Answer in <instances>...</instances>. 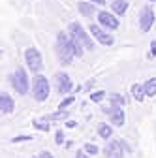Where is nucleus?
<instances>
[{"instance_id": "nucleus-1", "label": "nucleus", "mask_w": 156, "mask_h": 158, "mask_svg": "<svg viewBox=\"0 0 156 158\" xmlns=\"http://www.w3.org/2000/svg\"><path fill=\"white\" fill-rule=\"evenodd\" d=\"M56 56L62 66H70L75 56L72 44H70V34H66V32H58V36H56Z\"/></svg>"}, {"instance_id": "nucleus-2", "label": "nucleus", "mask_w": 156, "mask_h": 158, "mask_svg": "<svg viewBox=\"0 0 156 158\" xmlns=\"http://www.w3.org/2000/svg\"><path fill=\"white\" fill-rule=\"evenodd\" d=\"M51 92V83L45 75H36L32 81V96L36 102H45Z\"/></svg>"}, {"instance_id": "nucleus-3", "label": "nucleus", "mask_w": 156, "mask_h": 158, "mask_svg": "<svg viewBox=\"0 0 156 158\" xmlns=\"http://www.w3.org/2000/svg\"><path fill=\"white\" fill-rule=\"evenodd\" d=\"M25 60H27V66L30 72L38 73V72H42L43 68V58H42V53L38 51L36 47H28L25 51Z\"/></svg>"}, {"instance_id": "nucleus-4", "label": "nucleus", "mask_w": 156, "mask_h": 158, "mask_svg": "<svg viewBox=\"0 0 156 158\" xmlns=\"http://www.w3.org/2000/svg\"><path fill=\"white\" fill-rule=\"evenodd\" d=\"M10 81L13 85V90H17L21 96L28 92V75H27V72L23 68H17L15 73L10 77Z\"/></svg>"}, {"instance_id": "nucleus-5", "label": "nucleus", "mask_w": 156, "mask_h": 158, "mask_svg": "<svg viewBox=\"0 0 156 158\" xmlns=\"http://www.w3.org/2000/svg\"><path fill=\"white\" fill-rule=\"evenodd\" d=\"M68 32L79 38V42L85 45V49H88V51H92V49H94V42L90 40L88 32L83 28V25H81V23H77V21H75V23H70V27H68Z\"/></svg>"}, {"instance_id": "nucleus-6", "label": "nucleus", "mask_w": 156, "mask_h": 158, "mask_svg": "<svg viewBox=\"0 0 156 158\" xmlns=\"http://www.w3.org/2000/svg\"><path fill=\"white\" fill-rule=\"evenodd\" d=\"M156 25V15H154V10L150 6H143L141 13H139V28L143 32H149L152 27Z\"/></svg>"}, {"instance_id": "nucleus-7", "label": "nucleus", "mask_w": 156, "mask_h": 158, "mask_svg": "<svg viewBox=\"0 0 156 158\" xmlns=\"http://www.w3.org/2000/svg\"><path fill=\"white\" fill-rule=\"evenodd\" d=\"M102 111L105 113V115H109V121H111V124H115V126H122L124 124V111L121 109V106H115V104H111V106H102Z\"/></svg>"}, {"instance_id": "nucleus-8", "label": "nucleus", "mask_w": 156, "mask_h": 158, "mask_svg": "<svg viewBox=\"0 0 156 158\" xmlns=\"http://www.w3.org/2000/svg\"><path fill=\"white\" fill-rule=\"evenodd\" d=\"M55 87H56V92H58V94L66 96V94H70V92H72L73 83H72V79H70V75H68V73L58 72V73L55 75Z\"/></svg>"}, {"instance_id": "nucleus-9", "label": "nucleus", "mask_w": 156, "mask_h": 158, "mask_svg": "<svg viewBox=\"0 0 156 158\" xmlns=\"http://www.w3.org/2000/svg\"><path fill=\"white\" fill-rule=\"evenodd\" d=\"M96 17H98V25H102L104 28H107V30H117V28H119V19H117L115 13L100 10Z\"/></svg>"}, {"instance_id": "nucleus-10", "label": "nucleus", "mask_w": 156, "mask_h": 158, "mask_svg": "<svg viewBox=\"0 0 156 158\" xmlns=\"http://www.w3.org/2000/svg\"><path fill=\"white\" fill-rule=\"evenodd\" d=\"M88 30H90V34L98 40L102 45H113V44H115L113 36H111L109 32H105L102 25H88Z\"/></svg>"}, {"instance_id": "nucleus-11", "label": "nucleus", "mask_w": 156, "mask_h": 158, "mask_svg": "<svg viewBox=\"0 0 156 158\" xmlns=\"http://www.w3.org/2000/svg\"><path fill=\"white\" fill-rule=\"evenodd\" d=\"M104 154H105L107 158H122L126 152H124L121 141L117 139V141H109V143H107V147L104 149Z\"/></svg>"}, {"instance_id": "nucleus-12", "label": "nucleus", "mask_w": 156, "mask_h": 158, "mask_svg": "<svg viewBox=\"0 0 156 158\" xmlns=\"http://www.w3.org/2000/svg\"><path fill=\"white\" fill-rule=\"evenodd\" d=\"M0 109H2V113H13V109H15V102L8 92L0 94Z\"/></svg>"}, {"instance_id": "nucleus-13", "label": "nucleus", "mask_w": 156, "mask_h": 158, "mask_svg": "<svg viewBox=\"0 0 156 158\" xmlns=\"http://www.w3.org/2000/svg\"><path fill=\"white\" fill-rule=\"evenodd\" d=\"M77 10H79V13L81 15H85V17H92V15H98V11H96V6H94V2H79L77 4Z\"/></svg>"}, {"instance_id": "nucleus-14", "label": "nucleus", "mask_w": 156, "mask_h": 158, "mask_svg": "<svg viewBox=\"0 0 156 158\" xmlns=\"http://www.w3.org/2000/svg\"><path fill=\"white\" fill-rule=\"evenodd\" d=\"M68 34H70V32H68ZM70 44H72V49H73V55H75V56H81V55L85 53V45L79 42V38H77V36L70 34Z\"/></svg>"}, {"instance_id": "nucleus-15", "label": "nucleus", "mask_w": 156, "mask_h": 158, "mask_svg": "<svg viewBox=\"0 0 156 158\" xmlns=\"http://www.w3.org/2000/svg\"><path fill=\"white\" fill-rule=\"evenodd\" d=\"M111 10H113L115 15H124L126 10H128V0H113Z\"/></svg>"}, {"instance_id": "nucleus-16", "label": "nucleus", "mask_w": 156, "mask_h": 158, "mask_svg": "<svg viewBox=\"0 0 156 158\" xmlns=\"http://www.w3.org/2000/svg\"><path fill=\"white\" fill-rule=\"evenodd\" d=\"M130 92H132V96H133L138 102H143V100H145V96H147L145 87H143V85H139V83H133V85H132V89H130Z\"/></svg>"}, {"instance_id": "nucleus-17", "label": "nucleus", "mask_w": 156, "mask_h": 158, "mask_svg": "<svg viewBox=\"0 0 156 158\" xmlns=\"http://www.w3.org/2000/svg\"><path fill=\"white\" fill-rule=\"evenodd\" d=\"M98 135L102 137V139H109V137L113 135V128H111V124H107V123H100V124H98Z\"/></svg>"}, {"instance_id": "nucleus-18", "label": "nucleus", "mask_w": 156, "mask_h": 158, "mask_svg": "<svg viewBox=\"0 0 156 158\" xmlns=\"http://www.w3.org/2000/svg\"><path fill=\"white\" fill-rule=\"evenodd\" d=\"M49 123H51V121H47L45 117H43V118H34V121H32V126H34L36 130L49 132Z\"/></svg>"}, {"instance_id": "nucleus-19", "label": "nucleus", "mask_w": 156, "mask_h": 158, "mask_svg": "<svg viewBox=\"0 0 156 158\" xmlns=\"http://www.w3.org/2000/svg\"><path fill=\"white\" fill-rule=\"evenodd\" d=\"M143 87H145L147 96H156V77H150V79H149V81H147Z\"/></svg>"}, {"instance_id": "nucleus-20", "label": "nucleus", "mask_w": 156, "mask_h": 158, "mask_svg": "<svg viewBox=\"0 0 156 158\" xmlns=\"http://www.w3.org/2000/svg\"><path fill=\"white\" fill-rule=\"evenodd\" d=\"M68 109H58L56 113H53V115H49V117H45L47 121H60V118H68Z\"/></svg>"}, {"instance_id": "nucleus-21", "label": "nucleus", "mask_w": 156, "mask_h": 158, "mask_svg": "<svg viewBox=\"0 0 156 158\" xmlns=\"http://www.w3.org/2000/svg\"><path fill=\"white\" fill-rule=\"evenodd\" d=\"M109 102H111V104H115V106H124V104H126L124 96H122V94H117V92L109 94Z\"/></svg>"}, {"instance_id": "nucleus-22", "label": "nucleus", "mask_w": 156, "mask_h": 158, "mask_svg": "<svg viewBox=\"0 0 156 158\" xmlns=\"http://www.w3.org/2000/svg\"><path fill=\"white\" fill-rule=\"evenodd\" d=\"M105 98V92L104 90H96V92H92L90 94V102H94V104H98V102H102Z\"/></svg>"}, {"instance_id": "nucleus-23", "label": "nucleus", "mask_w": 156, "mask_h": 158, "mask_svg": "<svg viewBox=\"0 0 156 158\" xmlns=\"http://www.w3.org/2000/svg\"><path fill=\"white\" fill-rule=\"evenodd\" d=\"M90 156H96V154H98L100 152V149H98V145H94V143H85V147H83Z\"/></svg>"}, {"instance_id": "nucleus-24", "label": "nucleus", "mask_w": 156, "mask_h": 158, "mask_svg": "<svg viewBox=\"0 0 156 158\" xmlns=\"http://www.w3.org/2000/svg\"><path fill=\"white\" fill-rule=\"evenodd\" d=\"M73 100H75L73 96H66L64 100H62L60 104H58V109H68V107H70V106L73 104Z\"/></svg>"}, {"instance_id": "nucleus-25", "label": "nucleus", "mask_w": 156, "mask_h": 158, "mask_svg": "<svg viewBox=\"0 0 156 158\" xmlns=\"http://www.w3.org/2000/svg\"><path fill=\"white\" fill-rule=\"evenodd\" d=\"M23 141H32V135H13L11 143H23Z\"/></svg>"}, {"instance_id": "nucleus-26", "label": "nucleus", "mask_w": 156, "mask_h": 158, "mask_svg": "<svg viewBox=\"0 0 156 158\" xmlns=\"http://www.w3.org/2000/svg\"><path fill=\"white\" fill-rule=\"evenodd\" d=\"M55 143H56V145H62V143H64V132H62V130H58V132L55 134Z\"/></svg>"}, {"instance_id": "nucleus-27", "label": "nucleus", "mask_w": 156, "mask_h": 158, "mask_svg": "<svg viewBox=\"0 0 156 158\" xmlns=\"http://www.w3.org/2000/svg\"><path fill=\"white\" fill-rule=\"evenodd\" d=\"M88 156H90V154H88L85 149H81V151H77V152H75V158H88Z\"/></svg>"}, {"instance_id": "nucleus-28", "label": "nucleus", "mask_w": 156, "mask_h": 158, "mask_svg": "<svg viewBox=\"0 0 156 158\" xmlns=\"http://www.w3.org/2000/svg\"><path fill=\"white\" fill-rule=\"evenodd\" d=\"M119 141H121V145H122V149H124V152H126V154H130V152H132V147H130V145H128V143H126L124 139H119Z\"/></svg>"}, {"instance_id": "nucleus-29", "label": "nucleus", "mask_w": 156, "mask_h": 158, "mask_svg": "<svg viewBox=\"0 0 156 158\" xmlns=\"http://www.w3.org/2000/svg\"><path fill=\"white\" fill-rule=\"evenodd\" d=\"M149 56H156V40L150 42V53H149Z\"/></svg>"}, {"instance_id": "nucleus-30", "label": "nucleus", "mask_w": 156, "mask_h": 158, "mask_svg": "<svg viewBox=\"0 0 156 158\" xmlns=\"http://www.w3.org/2000/svg\"><path fill=\"white\" fill-rule=\"evenodd\" d=\"M92 87H94V81H87V83H85V87H83V89H85V90H90V89H92Z\"/></svg>"}, {"instance_id": "nucleus-31", "label": "nucleus", "mask_w": 156, "mask_h": 158, "mask_svg": "<svg viewBox=\"0 0 156 158\" xmlns=\"http://www.w3.org/2000/svg\"><path fill=\"white\" fill-rule=\"evenodd\" d=\"M66 126H68V128H75L77 123H75V121H66Z\"/></svg>"}, {"instance_id": "nucleus-32", "label": "nucleus", "mask_w": 156, "mask_h": 158, "mask_svg": "<svg viewBox=\"0 0 156 158\" xmlns=\"http://www.w3.org/2000/svg\"><path fill=\"white\" fill-rule=\"evenodd\" d=\"M40 156H42V158H53V154H51V152H47V151H43Z\"/></svg>"}, {"instance_id": "nucleus-33", "label": "nucleus", "mask_w": 156, "mask_h": 158, "mask_svg": "<svg viewBox=\"0 0 156 158\" xmlns=\"http://www.w3.org/2000/svg\"><path fill=\"white\" fill-rule=\"evenodd\" d=\"M90 2H94V4H100V6H102V4H105V0H90Z\"/></svg>"}, {"instance_id": "nucleus-34", "label": "nucleus", "mask_w": 156, "mask_h": 158, "mask_svg": "<svg viewBox=\"0 0 156 158\" xmlns=\"http://www.w3.org/2000/svg\"><path fill=\"white\" fill-rule=\"evenodd\" d=\"M64 145H66V149H72V147H73V143H72V141H66Z\"/></svg>"}, {"instance_id": "nucleus-35", "label": "nucleus", "mask_w": 156, "mask_h": 158, "mask_svg": "<svg viewBox=\"0 0 156 158\" xmlns=\"http://www.w3.org/2000/svg\"><path fill=\"white\" fill-rule=\"evenodd\" d=\"M32 158H42V156H32Z\"/></svg>"}, {"instance_id": "nucleus-36", "label": "nucleus", "mask_w": 156, "mask_h": 158, "mask_svg": "<svg viewBox=\"0 0 156 158\" xmlns=\"http://www.w3.org/2000/svg\"><path fill=\"white\" fill-rule=\"evenodd\" d=\"M150 2H156V0H150Z\"/></svg>"}, {"instance_id": "nucleus-37", "label": "nucleus", "mask_w": 156, "mask_h": 158, "mask_svg": "<svg viewBox=\"0 0 156 158\" xmlns=\"http://www.w3.org/2000/svg\"><path fill=\"white\" fill-rule=\"evenodd\" d=\"M154 27H156V25H154Z\"/></svg>"}]
</instances>
